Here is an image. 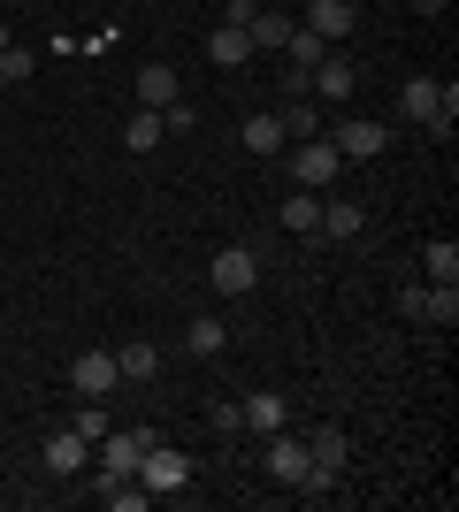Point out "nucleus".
Here are the masks:
<instances>
[{"mask_svg": "<svg viewBox=\"0 0 459 512\" xmlns=\"http://www.w3.org/2000/svg\"><path fill=\"white\" fill-rule=\"evenodd\" d=\"M0 85H8V77H0Z\"/></svg>", "mask_w": 459, "mask_h": 512, "instance_id": "34", "label": "nucleus"}, {"mask_svg": "<svg viewBox=\"0 0 459 512\" xmlns=\"http://www.w3.org/2000/svg\"><path fill=\"white\" fill-rule=\"evenodd\" d=\"M184 344H192V360H215L222 344H230V329H222L215 314H199V321H192V337H184Z\"/></svg>", "mask_w": 459, "mask_h": 512, "instance_id": "24", "label": "nucleus"}, {"mask_svg": "<svg viewBox=\"0 0 459 512\" xmlns=\"http://www.w3.org/2000/svg\"><path fill=\"white\" fill-rule=\"evenodd\" d=\"M306 474H314V451H306V436H268V482H284V490H299Z\"/></svg>", "mask_w": 459, "mask_h": 512, "instance_id": "5", "label": "nucleus"}, {"mask_svg": "<svg viewBox=\"0 0 459 512\" xmlns=\"http://www.w3.org/2000/svg\"><path fill=\"white\" fill-rule=\"evenodd\" d=\"M161 138H169V130H161V115H153V107H138L131 123H123V146H131V153H153Z\"/></svg>", "mask_w": 459, "mask_h": 512, "instance_id": "23", "label": "nucleus"}, {"mask_svg": "<svg viewBox=\"0 0 459 512\" xmlns=\"http://www.w3.org/2000/svg\"><path fill=\"white\" fill-rule=\"evenodd\" d=\"M115 383H123V375H115V352H77V367H69V390H77V398H108Z\"/></svg>", "mask_w": 459, "mask_h": 512, "instance_id": "11", "label": "nucleus"}, {"mask_svg": "<svg viewBox=\"0 0 459 512\" xmlns=\"http://www.w3.org/2000/svg\"><path fill=\"white\" fill-rule=\"evenodd\" d=\"M253 16H261V0H222V23H238V31H245Z\"/></svg>", "mask_w": 459, "mask_h": 512, "instance_id": "31", "label": "nucleus"}, {"mask_svg": "<svg viewBox=\"0 0 459 512\" xmlns=\"http://www.w3.org/2000/svg\"><path fill=\"white\" fill-rule=\"evenodd\" d=\"M31 69H39V62H31V54H23V46H8V54H0V77H8V85H23V77H31Z\"/></svg>", "mask_w": 459, "mask_h": 512, "instance_id": "28", "label": "nucleus"}, {"mask_svg": "<svg viewBox=\"0 0 459 512\" xmlns=\"http://www.w3.org/2000/svg\"><path fill=\"white\" fill-rule=\"evenodd\" d=\"M69 428H77V436H85V444H100V436H108V406H100V398H85V406H77V421H69Z\"/></svg>", "mask_w": 459, "mask_h": 512, "instance_id": "27", "label": "nucleus"}, {"mask_svg": "<svg viewBox=\"0 0 459 512\" xmlns=\"http://www.w3.org/2000/svg\"><path fill=\"white\" fill-rule=\"evenodd\" d=\"M291 31H299V16H276V8H261V16L245 23V39H253V54H284Z\"/></svg>", "mask_w": 459, "mask_h": 512, "instance_id": "13", "label": "nucleus"}, {"mask_svg": "<svg viewBox=\"0 0 459 512\" xmlns=\"http://www.w3.org/2000/svg\"><path fill=\"white\" fill-rule=\"evenodd\" d=\"M306 451H314V467L337 474V467L352 459V436H345V428H314V436H306Z\"/></svg>", "mask_w": 459, "mask_h": 512, "instance_id": "22", "label": "nucleus"}, {"mask_svg": "<svg viewBox=\"0 0 459 512\" xmlns=\"http://www.w3.org/2000/svg\"><path fill=\"white\" fill-rule=\"evenodd\" d=\"M207 283H215L222 299H245V291L261 283V253H253V245H222L215 268H207Z\"/></svg>", "mask_w": 459, "mask_h": 512, "instance_id": "3", "label": "nucleus"}, {"mask_svg": "<svg viewBox=\"0 0 459 512\" xmlns=\"http://www.w3.org/2000/svg\"><path fill=\"white\" fill-rule=\"evenodd\" d=\"M360 230H368L360 199H322V237H337V245H345V237H360Z\"/></svg>", "mask_w": 459, "mask_h": 512, "instance_id": "18", "label": "nucleus"}, {"mask_svg": "<svg viewBox=\"0 0 459 512\" xmlns=\"http://www.w3.org/2000/svg\"><path fill=\"white\" fill-rule=\"evenodd\" d=\"M337 176H345V153L329 146V130H322V138H299V146H291V184L322 192V184H337Z\"/></svg>", "mask_w": 459, "mask_h": 512, "instance_id": "1", "label": "nucleus"}, {"mask_svg": "<svg viewBox=\"0 0 459 512\" xmlns=\"http://www.w3.org/2000/svg\"><path fill=\"white\" fill-rule=\"evenodd\" d=\"M169 100H184V92H176V69H169V62H146V69H138V107H153V115H161Z\"/></svg>", "mask_w": 459, "mask_h": 512, "instance_id": "17", "label": "nucleus"}, {"mask_svg": "<svg viewBox=\"0 0 459 512\" xmlns=\"http://www.w3.org/2000/svg\"><path fill=\"white\" fill-rule=\"evenodd\" d=\"M238 146H245V153H261V161H276L291 138H284V123H276V115H245V123H238Z\"/></svg>", "mask_w": 459, "mask_h": 512, "instance_id": "14", "label": "nucleus"}, {"mask_svg": "<svg viewBox=\"0 0 459 512\" xmlns=\"http://www.w3.org/2000/svg\"><path fill=\"white\" fill-rule=\"evenodd\" d=\"M207 62H222V69H245V62H253V39H245L238 23H222L215 39H207Z\"/></svg>", "mask_w": 459, "mask_h": 512, "instance_id": "21", "label": "nucleus"}, {"mask_svg": "<svg viewBox=\"0 0 459 512\" xmlns=\"http://www.w3.org/2000/svg\"><path fill=\"white\" fill-rule=\"evenodd\" d=\"M138 482H146L153 497H161V490H184V482H192V459H184V451H169V444H153L146 459H138Z\"/></svg>", "mask_w": 459, "mask_h": 512, "instance_id": "9", "label": "nucleus"}, {"mask_svg": "<svg viewBox=\"0 0 459 512\" xmlns=\"http://www.w3.org/2000/svg\"><path fill=\"white\" fill-rule=\"evenodd\" d=\"M352 85H360V77H352V62H337V54H322V62L306 69V100H322V107H345Z\"/></svg>", "mask_w": 459, "mask_h": 512, "instance_id": "8", "label": "nucleus"}, {"mask_svg": "<svg viewBox=\"0 0 459 512\" xmlns=\"http://www.w3.org/2000/svg\"><path fill=\"white\" fill-rule=\"evenodd\" d=\"M276 123H284V138H291V146H299V138H322V100H306V92H291V107H284V115H276Z\"/></svg>", "mask_w": 459, "mask_h": 512, "instance_id": "15", "label": "nucleus"}, {"mask_svg": "<svg viewBox=\"0 0 459 512\" xmlns=\"http://www.w3.org/2000/svg\"><path fill=\"white\" fill-rule=\"evenodd\" d=\"M8 46H16V31H8V16H0V54H8Z\"/></svg>", "mask_w": 459, "mask_h": 512, "instance_id": "33", "label": "nucleus"}, {"mask_svg": "<svg viewBox=\"0 0 459 512\" xmlns=\"http://www.w3.org/2000/svg\"><path fill=\"white\" fill-rule=\"evenodd\" d=\"M284 230L291 237H322V192H291L284 199Z\"/></svg>", "mask_w": 459, "mask_h": 512, "instance_id": "19", "label": "nucleus"}, {"mask_svg": "<svg viewBox=\"0 0 459 512\" xmlns=\"http://www.w3.org/2000/svg\"><path fill=\"white\" fill-rule=\"evenodd\" d=\"M284 54H291V69H299V77H306V69L322 62L329 46H322V39H314V31H306V23H299V31H291V46H284Z\"/></svg>", "mask_w": 459, "mask_h": 512, "instance_id": "26", "label": "nucleus"}, {"mask_svg": "<svg viewBox=\"0 0 459 512\" xmlns=\"http://www.w3.org/2000/svg\"><path fill=\"white\" fill-rule=\"evenodd\" d=\"M414 8H421V16H437V8H452V0H414Z\"/></svg>", "mask_w": 459, "mask_h": 512, "instance_id": "32", "label": "nucleus"}, {"mask_svg": "<svg viewBox=\"0 0 459 512\" xmlns=\"http://www.w3.org/2000/svg\"><path fill=\"white\" fill-rule=\"evenodd\" d=\"M245 428H261V436H276V428L291 421V406H284V390H253V398H245Z\"/></svg>", "mask_w": 459, "mask_h": 512, "instance_id": "16", "label": "nucleus"}, {"mask_svg": "<svg viewBox=\"0 0 459 512\" xmlns=\"http://www.w3.org/2000/svg\"><path fill=\"white\" fill-rule=\"evenodd\" d=\"M299 23H306L322 46H337V39H352V31H360V8H352V0H306Z\"/></svg>", "mask_w": 459, "mask_h": 512, "instance_id": "7", "label": "nucleus"}, {"mask_svg": "<svg viewBox=\"0 0 459 512\" xmlns=\"http://www.w3.org/2000/svg\"><path fill=\"white\" fill-rule=\"evenodd\" d=\"M421 268H429V283H459V245H452V237H437V245L421 253Z\"/></svg>", "mask_w": 459, "mask_h": 512, "instance_id": "25", "label": "nucleus"}, {"mask_svg": "<svg viewBox=\"0 0 459 512\" xmlns=\"http://www.w3.org/2000/svg\"><path fill=\"white\" fill-rule=\"evenodd\" d=\"M207 421H215V436H245V413H238V406H215Z\"/></svg>", "mask_w": 459, "mask_h": 512, "instance_id": "30", "label": "nucleus"}, {"mask_svg": "<svg viewBox=\"0 0 459 512\" xmlns=\"http://www.w3.org/2000/svg\"><path fill=\"white\" fill-rule=\"evenodd\" d=\"M115 375H123V383H153V375H161V352H153L146 337L123 344V352H115Z\"/></svg>", "mask_w": 459, "mask_h": 512, "instance_id": "20", "label": "nucleus"}, {"mask_svg": "<svg viewBox=\"0 0 459 512\" xmlns=\"http://www.w3.org/2000/svg\"><path fill=\"white\" fill-rule=\"evenodd\" d=\"M398 115H406V123H421L429 138H452V123H444V85H437V77H406Z\"/></svg>", "mask_w": 459, "mask_h": 512, "instance_id": "2", "label": "nucleus"}, {"mask_svg": "<svg viewBox=\"0 0 459 512\" xmlns=\"http://www.w3.org/2000/svg\"><path fill=\"white\" fill-rule=\"evenodd\" d=\"M329 146L345 153V161H375V153L391 146V123H329Z\"/></svg>", "mask_w": 459, "mask_h": 512, "instance_id": "10", "label": "nucleus"}, {"mask_svg": "<svg viewBox=\"0 0 459 512\" xmlns=\"http://www.w3.org/2000/svg\"><path fill=\"white\" fill-rule=\"evenodd\" d=\"M39 459H46V474H85V467H92V444L77 436V428H54Z\"/></svg>", "mask_w": 459, "mask_h": 512, "instance_id": "12", "label": "nucleus"}, {"mask_svg": "<svg viewBox=\"0 0 459 512\" xmlns=\"http://www.w3.org/2000/svg\"><path fill=\"white\" fill-rule=\"evenodd\" d=\"M153 444H161L153 428H108V436H100V467L108 474H138V459H146Z\"/></svg>", "mask_w": 459, "mask_h": 512, "instance_id": "6", "label": "nucleus"}, {"mask_svg": "<svg viewBox=\"0 0 459 512\" xmlns=\"http://www.w3.org/2000/svg\"><path fill=\"white\" fill-rule=\"evenodd\" d=\"M161 130H199V115L184 100H169V107H161Z\"/></svg>", "mask_w": 459, "mask_h": 512, "instance_id": "29", "label": "nucleus"}, {"mask_svg": "<svg viewBox=\"0 0 459 512\" xmlns=\"http://www.w3.org/2000/svg\"><path fill=\"white\" fill-rule=\"evenodd\" d=\"M398 306H406L414 321L452 329V321H459V283H414V291H398Z\"/></svg>", "mask_w": 459, "mask_h": 512, "instance_id": "4", "label": "nucleus"}]
</instances>
